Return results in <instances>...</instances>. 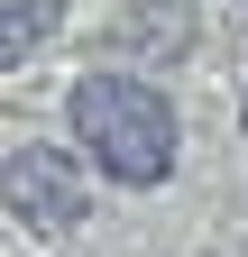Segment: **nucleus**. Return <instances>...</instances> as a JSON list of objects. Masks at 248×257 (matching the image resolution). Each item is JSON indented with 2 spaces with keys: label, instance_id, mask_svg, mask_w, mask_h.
I'll use <instances>...</instances> for the list:
<instances>
[{
  "label": "nucleus",
  "instance_id": "f257e3e1",
  "mask_svg": "<svg viewBox=\"0 0 248 257\" xmlns=\"http://www.w3.org/2000/svg\"><path fill=\"white\" fill-rule=\"evenodd\" d=\"M65 128H74V147L92 156V175L119 184V193H157L175 175V156H184L175 101L147 74H129V64H92V74L65 92Z\"/></svg>",
  "mask_w": 248,
  "mask_h": 257
},
{
  "label": "nucleus",
  "instance_id": "f03ea898",
  "mask_svg": "<svg viewBox=\"0 0 248 257\" xmlns=\"http://www.w3.org/2000/svg\"><path fill=\"white\" fill-rule=\"evenodd\" d=\"M92 156L83 147H55V138H19L10 147V166H0V202H10L19 230H37V239H65L83 230V211H92Z\"/></svg>",
  "mask_w": 248,
  "mask_h": 257
},
{
  "label": "nucleus",
  "instance_id": "7ed1b4c3",
  "mask_svg": "<svg viewBox=\"0 0 248 257\" xmlns=\"http://www.w3.org/2000/svg\"><path fill=\"white\" fill-rule=\"evenodd\" d=\"M110 46H119V55H147V64L193 55V0H138V10L110 28Z\"/></svg>",
  "mask_w": 248,
  "mask_h": 257
},
{
  "label": "nucleus",
  "instance_id": "20e7f679",
  "mask_svg": "<svg viewBox=\"0 0 248 257\" xmlns=\"http://www.w3.org/2000/svg\"><path fill=\"white\" fill-rule=\"evenodd\" d=\"M55 28H65V0H10L0 10V64H28Z\"/></svg>",
  "mask_w": 248,
  "mask_h": 257
},
{
  "label": "nucleus",
  "instance_id": "39448f33",
  "mask_svg": "<svg viewBox=\"0 0 248 257\" xmlns=\"http://www.w3.org/2000/svg\"><path fill=\"white\" fill-rule=\"evenodd\" d=\"M239 128H248V92H239Z\"/></svg>",
  "mask_w": 248,
  "mask_h": 257
}]
</instances>
